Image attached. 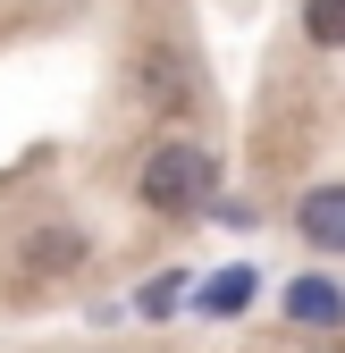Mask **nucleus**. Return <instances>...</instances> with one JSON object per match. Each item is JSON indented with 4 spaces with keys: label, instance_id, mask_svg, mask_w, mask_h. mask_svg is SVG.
Returning <instances> with one entry per match:
<instances>
[{
    "label": "nucleus",
    "instance_id": "7ed1b4c3",
    "mask_svg": "<svg viewBox=\"0 0 345 353\" xmlns=\"http://www.w3.org/2000/svg\"><path fill=\"white\" fill-rule=\"evenodd\" d=\"M76 261H84V236H76V228H42V236L26 244V270H34V278H68Z\"/></svg>",
    "mask_w": 345,
    "mask_h": 353
},
{
    "label": "nucleus",
    "instance_id": "f03ea898",
    "mask_svg": "<svg viewBox=\"0 0 345 353\" xmlns=\"http://www.w3.org/2000/svg\"><path fill=\"white\" fill-rule=\"evenodd\" d=\"M295 228H304L320 252H345V185H320V194H304Z\"/></svg>",
    "mask_w": 345,
    "mask_h": 353
},
{
    "label": "nucleus",
    "instance_id": "20e7f679",
    "mask_svg": "<svg viewBox=\"0 0 345 353\" xmlns=\"http://www.w3.org/2000/svg\"><path fill=\"white\" fill-rule=\"evenodd\" d=\"M286 312L304 320V328H337V320H345V294H337L328 278H295V286H286Z\"/></svg>",
    "mask_w": 345,
    "mask_h": 353
},
{
    "label": "nucleus",
    "instance_id": "39448f33",
    "mask_svg": "<svg viewBox=\"0 0 345 353\" xmlns=\"http://www.w3.org/2000/svg\"><path fill=\"white\" fill-rule=\"evenodd\" d=\"M244 303H253V270H219V278L202 286V312H210V320H228V312H244Z\"/></svg>",
    "mask_w": 345,
    "mask_h": 353
},
{
    "label": "nucleus",
    "instance_id": "423d86ee",
    "mask_svg": "<svg viewBox=\"0 0 345 353\" xmlns=\"http://www.w3.org/2000/svg\"><path fill=\"white\" fill-rule=\"evenodd\" d=\"M304 34L320 51H345V0H304Z\"/></svg>",
    "mask_w": 345,
    "mask_h": 353
},
{
    "label": "nucleus",
    "instance_id": "f257e3e1",
    "mask_svg": "<svg viewBox=\"0 0 345 353\" xmlns=\"http://www.w3.org/2000/svg\"><path fill=\"white\" fill-rule=\"evenodd\" d=\"M210 185H219V168H210V152H202V143H160V152L144 160V176H135L144 210H168V219L210 210Z\"/></svg>",
    "mask_w": 345,
    "mask_h": 353
},
{
    "label": "nucleus",
    "instance_id": "0eeeda50",
    "mask_svg": "<svg viewBox=\"0 0 345 353\" xmlns=\"http://www.w3.org/2000/svg\"><path fill=\"white\" fill-rule=\"evenodd\" d=\"M177 303H186V278L168 270V278H152V286L135 294V312H144V320H168V312H177Z\"/></svg>",
    "mask_w": 345,
    "mask_h": 353
}]
</instances>
